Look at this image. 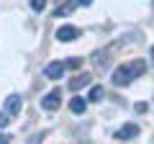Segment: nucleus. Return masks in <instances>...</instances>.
I'll return each instance as SVG.
<instances>
[{"instance_id":"obj_10","label":"nucleus","mask_w":154,"mask_h":144,"mask_svg":"<svg viewBox=\"0 0 154 144\" xmlns=\"http://www.w3.org/2000/svg\"><path fill=\"white\" fill-rule=\"evenodd\" d=\"M75 8H77V5H75V0H69V3H64V5H59V8H57V11H54V16H57V18L69 16V13L75 11Z\"/></svg>"},{"instance_id":"obj_14","label":"nucleus","mask_w":154,"mask_h":144,"mask_svg":"<svg viewBox=\"0 0 154 144\" xmlns=\"http://www.w3.org/2000/svg\"><path fill=\"white\" fill-rule=\"evenodd\" d=\"M64 64H67V67H72V70H75V67H80V64H82V62H80V57H69V59H67Z\"/></svg>"},{"instance_id":"obj_13","label":"nucleus","mask_w":154,"mask_h":144,"mask_svg":"<svg viewBox=\"0 0 154 144\" xmlns=\"http://www.w3.org/2000/svg\"><path fill=\"white\" fill-rule=\"evenodd\" d=\"M8 124H11V113H5V111H0V129H5Z\"/></svg>"},{"instance_id":"obj_5","label":"nucleus","mask_w":154,"mask_h":144,"mask_svg":"<svg viewBox=\"0 0 154 144\" xmlns=\"http://www.w3.org/2000/svg\"><path fill=\"white\" fill-rule=\"evenodd\" d=\"M93 64H95V70H108L110 67V52L108 49H98V52H93Z\"/></svg>"},{"instance_id":"obj_17","label":"nucleus","mask_w":154,"mask_h":144,"mask_svg":"<svg viewBox=\"0 0 154 144\" xmlns=\"http://www.w3.org/2000/svg\"><path fill=\"white\" fill-rule=\"evenodd\" d=\"M11 142V136H8V134H0V144H8Z\"/></svg>"},{"instance_id":"obj_7","label":"nucleus","mask_w":154,"mask_h":144,"mask_svg":"<svg viewBox=\"0 0 154 144\" xmlns=\"http://www.w3.org/2000/svg\"><path fill=\"white\" fill-rule=\"evenodd\" d=\"M21 105H23L21 95L11 93V95L5 98V113H11V116H18V113H21Z\"/></svg>"},{"instance_id":"obj_6","label":"nucleus","mask_w":154,"mask_h":144,"mask_svg":"<svg viewBox=\"0 0 154 144\" xmlns=\"http://www.w3.org/2000/svg\"><path fill=\"white\" fill-rule=\"evenodd\" d=\"M139 134H141V129H139L136 124H126V126H121L118 131L113 134V136H116V139H123V142H126V139H136Z\"/></svg>"},{"instance_id":"obj_12","label":"nucleus","mask_w":154,"mask_h":144,"mask_svg":"<svg viewBox=\"0 0 154 144\" xmlns=\"http://www.w3.org/2000/svg\"><path fill=\"white\" fill-rule=\"evenodd\" d=\"M28 5H31V11H36V13H41L46 8V0H28Z\"/></svg>"},{"instance_id":"obj_8","label":"nucleus","mask_w":154,"mask_h":144,"mask_svg":"<svg viewBox=\"0 0 154 144\" xmlns=\"http://www.w3.org/2000/svg\"><path fill=\"white\" fill-rule=\"evenodd\" d=\"M69 111L77 113V116H82V113L88 111V98H80V95H75V98L69 100Z\"/></svg>"},{"instance_id":"obj_4","label":"nucleus","mask_w":154,"mask_h":144,"mask_svg":"<svg viewBox=\"0 0 154 144\" xmlns=\"http://www.w3.org/2000/svg\"><path fill=\"white\" fill-rule=\"evenodd\" d=\"M67 72V64L64 62H49V64L44 67V75L49 80H62V75Z\"/></svg>"},{"instance_id":"obj_11","label":"nucleus","mask_w":154,"mask_h":144,"mask_svg":"<svg viewBox=\"0 0 154 144\" xmlns=\"http://www.w3.org/2000/svg\"><path fill=\"white\" fill-rule=\"evenodd\" d=\"M105 95V90L100 88V85H93V88H90V95H88V100H93V103H98L100 98H103Z\"/></svg>"},{"instance_id":"obj_16","label":"nucleus","mask_w":154,"mask_h":144,"mask_svg":"<svg viewBox=\"0 0 154 144\" xmlns=\"http://www.w3.org/2000/svg\"><path fill=\"white\" fill-rule=\"evenodd\" d=\"M90 3H93V0H75V5H85V8H88Z\"/></svg>"},{"instance_id":"obj_15","label":"nucleus","mask_w":154,"mask_h":144,"mask_svg":"<svg viewBox=\"0 0 154 144\" xmlns=\"http://www.w3.org/2000/svg\"><path fill=\"white\" fill-rule=\"evenodd\" d=\"M149 111V103H136V113H146Z\"/></svg>"},{"instance_id":"obj_1","label":"nucleus","mask_w":154,"mask_h":144,"mask_svg":"<svg viewBox=\"0 0 154 144\" xmlns=\"http://www.w3.org/2000/svg\"><path fill=\"white\" fill-rule=\"evenodd\" d=\"M149 70V64L144 59H131L128 62V64H121V67H116L113 70V85L116 88H126L128 83H131V80H136V77H141L144 72Z\"/></svg>"},{"instance_id":"obj_3","label":"nucleus","mask_w":154,"mask_h":144,"mask_svg":"<svg viewBox=\"0 0 154 144\" xmlns=\"http://www.w3.org/2000/svg\"><path fill=\"white\" fill-rule=\"evenodd\" d=\"M57 39L59 41H75V39H80V28L77 26H69V23H64V26H59L57 28Z\"/></svg>"},{"instance_id":"obj_9","label":"nucleus","mask_w":154,"mask_h":144,"mask_svg":"<svg viewBox=\"0 0 154 144\" xmlns=\"http://www.w3.org/2000/svg\"><path fill=\"white\" fill-rule=\"evenodd\" d=\"M90 80H93V77H90L88 72H82V75H75V77L69 80V90H80V88H88V85H90Z\"/></svg>"},{"instance_id":"obj_2","label":"nucleus","mask_w":154,"mask_h":144,"mask_svg":"<svg viewBox=\"0 0 154 144\" xmlns=\"http://www.w3.org/2000/svg\"><path fill=\"white\" fill-rule=\"evenodd\" d=\"M59 105H62V90L59 88L49 90V93L41 98V108H44V111H57Z\"/></svg>"}]
</instances>
